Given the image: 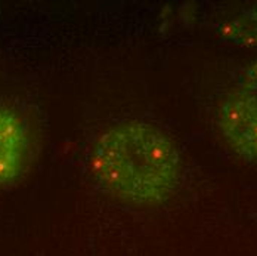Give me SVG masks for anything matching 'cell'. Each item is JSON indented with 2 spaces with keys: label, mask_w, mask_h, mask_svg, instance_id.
Masks as SVG:
<instances>
[{
  "label": "cell",
  "mask_w": 257,
  "mask_h": 256,
  "mask_svg": "<svg viewBox=\"0 0 257 256\" xmlns=\"http://www.w3.org/2000/svg\"><path fill=\"white\" fill-rule=\"evenodd\" d=\"M89 163L103 191L128 205L167 202L182 177L176 144L144 120H124L105 129L92 147Z\"/></svg>",
  "instance_id": "obj_1"
},
{
  "label": "cell",
  "mask_w": 257,
  "mask_h": 256,
  "mask_svg": "<svg viewBox=\"0 0 257 256\" xmlns=\"http://www.w3.org/2000/svg\"><path fill=\"white\" fill-rule=\"evenodd\" d=\"M223 36L244 46L257 45V5L223 27Z\"/></svg>",
  "instance_id": "obj_4"
},
{
  "label": "cell",
  "mask_w": 257,
  "mask_h": 256,
  "mask_svg": "<svg viewBox=\"0 0 257 256\" xmlns=\"http://www.w3.org/2000/svg\"><path fill=\"white\" fill-rule=\"evenodd\" d=\"M28 150L24 120L14 108L0 104V185L14 184L23 175Z\"/></svg>",
  "instance_id": "obj_3"
},
{
  "label": "cell",
  "mask_w": 257,
  "mask_h": 256,
  "mask_svg": "<svg viewBox=\"0 0 257 256\" xmlns=\"http://www.w3.org/2000/svg\"><path fill=\"white\" fill-rule=\"evenodd\" d=\"M217 129L232 153L257 161V61L239 74L220 103Z\"/></svg>",
  "instance_id": "obj_2"
}]
</instances>
